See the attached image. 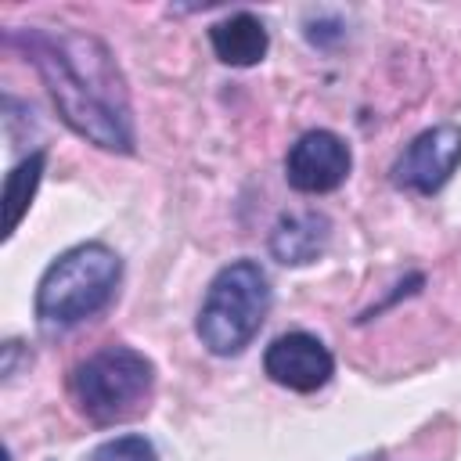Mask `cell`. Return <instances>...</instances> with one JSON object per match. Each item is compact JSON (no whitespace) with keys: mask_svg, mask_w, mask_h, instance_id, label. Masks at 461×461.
Returning a JSON list of instances; mask_svg holds the SVG:
<instances>
[{"mask_svg":"<svg viewBox=\"0 0 461 461\" xmlns=\"http://www.w3.org/2000/svg\"><path fill=\"white\" fill-rule=\"evenodd\" d=\"M328 241H331V220L324 212L317 209L285 212L270 230V256L281 267H306L324 256Z\"/></svg>","mask_w":461,"mask_h":461,"instance_id":"ba28073f","label":"cell"},{"mask_svg":"<svg viewBox=\"0 0 461 461\" xmlns=\"http://www.w3.org/2000/svg\"><path fill=\"white\" fill-rule=\"evenodd\" d=\"M274 303V288L259 259H230L223 263L198 306L194 317V335L212 357H238L252 346L259 335L267 313Z\"/></svg>","mask_w":461,"mask_h":461,"instance_id":"3957f363","label":"cell"},{"mask_svg":"<svg viewBox=\"0 0 461 461\" xmlns=\"http://www.w3.org/2000/svg\"><path fill=\"white\" fill-rule=\"evenodd\" d=\"M263 375L288 393H317L331 382L335 357L313 331H285L263 349Z\"/></svg>","mask_w":461,"mask_h":461,"instance_id":"52a82bcc","label":"cell"},{"mask_svg":"<svg viewBox=\"0 0 461 461\" xmlns=\"http://www.w3.org/2000/svg\"><path fill=\"white\" fill-rule=\"evenodd\" d=\"M209 47H212L216 61H223L230 68H252L267 58L270 32H267L263 18H256L252 11H234L209 25Z\"/></svg>","mask_w":461,"mask_h":461,"instance_id":"9c48e42d","label":"cell"},{"mask_svg":"<svg viewBox=\"0 0 461 461\" xmlns=\"http://www.w3.org/2000/svg\"><path fill=\"white\" fill-rule=\"evenodd\" d=\"M461 169V122H439L421 130L393 162L389 180L396 191L432 198Z\"/></svg>","mask_w":461,"mask_h":461,"instance_id":"5b68a950","label":"cell"},{"mask_svg":"<svg viewBox=\"0 0 461 461\" xmlns=\"http://www.w3.org/2000/svg\"><path fill=\"white\" fill-rule=\"evenodd\" d=\"M122 281V256L104 241H79L50 259L36 285V324L47 339L65 335L112 306Z\"/></svg>","mask_w":461,"mask_h":461,"instance_id":"7a4b0ae2","label":"cell"},{"mask_svg":"<svg viewBox=\"0 0 461 461\" xmlns=\"http://www.w3.org/2000/svg\"><path fill=\"white\" fill-rule=\"evenodd\" d=\"M360 461H385V454H371V457H360Z\"/></svg>","mask_w":461,"mask_h":461,"instance_id":"7c38bea8","label":"cell"},{"mask_svg":"<svg viewBox=\"0 0 461 461\" xmlns=\"http://www.w3.org/2000/svg\"><path fill=\"white\" fill-rule=\"evenodd\" d=\"M155 393V364L133 346L112 342L83 357L68 375L76 411L94 425H119L137 418Z\"/></svg>","mask_w":461,"mask_h":461,"instance_id":"277c9868","label":"cell"},{"mask_svg":"<svg viewBox=\"0 0 461 461\" xmlns=\"http://www.w3.org/2000/svg\"><path fill=\"white\" fill-rule=\"evenodd\" d=\"M353 151L335 130H306L285 151V180L299 194H331L349 180Z\"/></svg>","mask_w":461,"mask_h":461,"instance_id":"8992f818","label":"cell"},{"mask_svg":"<svg viewBox=\"0 0 461 461\" xmlns=\"http://www.w3.org/2000/svg\"><path fill=\"white\" fill-rule=\"evenodd\" d=\"M7 43L18 47L40 72L58 119L76 137L115 155L137 151L130 90L112 47L101 36L65 25H22L7 29Z\"/></svg>","mask_w":461,"mask_h":461,"instance_id":"6da1fadb","label":"cell"},{"mask_svg":"<svg viewBox=\"0 0 461 461\" xmlns=\"http://www.w3.org/2000/svg\"><path fill=\"white\" fill-rule=\"evenodd\" d=\"M43 169H47V148H36L29 151L4 180V209H7V220H4V238H11L22 223V216L29 212L32 198H36V187L43 180Z\"/></svg>","mask_w":461,"mask_h":461,"instance_id":"30bf717a","label":"cell"},{"mask_svg":"<svg viewBox=\"0 0 461 461\" xmlns=\"http://www.w3.org/2000/svg\"><path fill=\"white\" fill-rule=\"evenodd\" d=\"M86 461H158V450L148 436L140 432H122V436H112L104 443H97Z\"/></svg>","mask_w":461,"mask_h":461,"instance_id":"8fae6325","label":"cell"}]
</instances>
